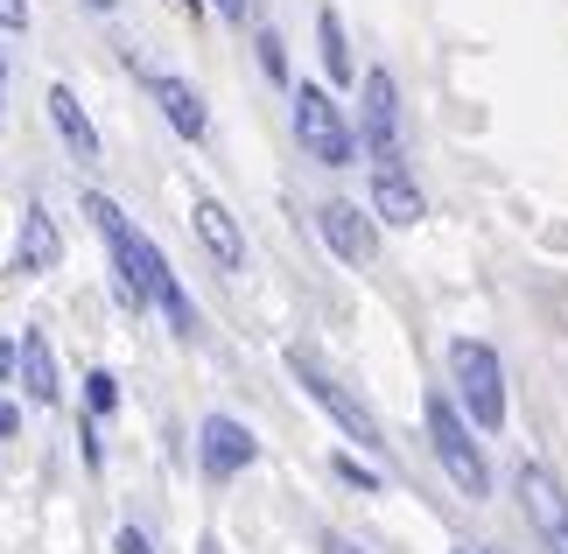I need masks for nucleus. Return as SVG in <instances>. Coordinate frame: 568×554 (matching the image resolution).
I'll list each match as a JSON object with an SVG mask.
<instances>
[{"label":"nucleus","mask_w":568,"mask_h":554,"mask_svg":"<svg viewBox=\"0 0 568 554\" xmlns=\"http://www.w3.org/2000/svg\"><path fill=\"white\" fill-rule=\"evenodd\" d=\"M84 218H92V225L105 232V246H113L120 295L134 302V309H141V302H162V309H169V323H176V338H190V330H196V309H190V295H183V281L169 274V260L155 253V239L126 225L120 204H113V197H99V190L84 197Z\"/></svg>","instance_id":"obj_1"},{"label":"nucleus","mask_w":568,"mask_h":554,"mask_svg":"<svg viewBox=\"0 0 568 554\" xmlns=\"http://www.w3.org/2000/svg\"><path fill=\"white\" fill-rule=\"evenodd\" d=\"M449 380H456V401L477 429H506V365H498L491 344L477 338H456L449 344Z\"/></svg>","instance_id":"obj_2"},{"label":"nucleus","mask_w":568,"mask_h":554,"mask_svg":"<svg viewBox=\"0 0 568 554\" xmlns=\"http://www.w3.org/2000/svg\"><path fill=\"white\" fill-rule=\"evenodd\" d=\"M422 421H428L435 463L456 477V492H464V498H485V492H491V471H485V450H477L470 429H464V414H456V401H449V393H428V401H422Z\"/></svg>","instance_id":"obj_3"},{"label":"nucleus","mask_w":568,"mask_h":554,"mask_svg":"<svg viewBox=\"0 0 568 554\" xmlns=\"http://www.w3.org/2000/svg\"><path fill=\"white\" fill-rule=\"evenodd\" d=\"M288 372H295V380H302V393H310V401H316V407L331 414V421H337L344 435L358 442V450H386V435H379V421H373V407H365V401H358V393L344 386V380H331V372H323V365L310 359V351H288Z\"/></svg>","instance_id":"obj_4"},{"label":"nucleus","mask_w":568,"mask_h":554,"mask_svg":"<svg viewBox=\"0 0 568 554\" xmlns=\"http://www.w3.org/2000/svg\"><path fill=\"white\" fill-rule=\"evenodd\" d=\"M513 492H519V513H527L534 541L548 554H568V492H561V477L548 471V463H519Z\"/></svg>","instance_id":"obj_5"},{"label":"nucleus","mask_w":568,"mask_h":554,"mask_svg":"<svg viewBox=\"0 0 568 554\" xmlns=\"http://www.w3.org/2000/svg\"><path fill=\"white\" fill-rule=\"evenodd\" d=\"M295 134H302V148H310V162H323V169H344L358 154V134L344 127L331 92H316V84H302V92H295Z\"/></svg>","instance_id":"obj_6"},{"label":"nucleus","mask_w":568,"mask_h":554,"mask_svg":"<svg viewBox=\"0 0 568 554\" xmlns=\"http://www.w3.org/2000/svg\"><path fill=\"white\" fill-rule=\"evenodd\" d=\"M365 148L379 169H400V92L386 71H365Z\"/></svg>","instance_id":"obj_7"},{"label":"nucleus","mask_w":568,"mask_h":554,"mask_svg":"<svg viewBox=\"0 0 568 554\" xmlns=\"http://www.w3.org/2000/svg\"><path fill=\"white\" fill-rule=\"evenodd\" d=\"M316 232H323V246H331L337 260H352V268H365L379 246V232H373V218H365L358 204H323L316 211Z\"/></svg>","instance_id":"obj_8"},{"label":"nucleus","mask_w":568,"mask_h":554,"mask_svg":"<svg viewBox=\"0 0 568 554\" xmlns=\"http://www.w3.org/2000/svg\"><path fill=\"white\" fill-rule=\"evenodd\" d=\"M196 442H204V471L211 477H232V471H246V463L260 456V442L246 421H232V414H211L204 429H196Z\"/></svg>","instance_id":"obj_9"},{"label":"nucleus","mask_w":568,"mask_h":554,"mask_svg":"<svg viewBox=\"0 0 568 554\" xmlns=\"http://www.w3.org/2000/svg\"><path fill=\"white\" fill-rule=\"evenodd\" d=\"M190 225H196V239H204V253L217 260V268H246V239H239L232 211L217 204V197H196V204H190Z\"/></svg>","instance_id":"obj_10"},{"label":"nucleus","mask_w":568,"mask_h":554,"mask_svg":"<svg viewBox=\"0 0 568 554\" xmlns=\"http://www.w3.org/2000/svg\"><path fill=\"white\" fill-rule=\"evenodd\" d=\"M373 211L386 218V225H422V218H428V197L414 190L407 169H373Z\"/></svg>","instance_id":"obj_11"},{"label":"nucleus","mask_w":568,"mask_h":554,"mask_svg":"<svg viewBox=\"0 0 568 554\" xmlns=\"http://www.w3.org/2000/svg\"><path fill=\"white\" fill-rule=\"evenodd\" d=\"M57 260H63L57 218L42 211V204H29V218H21V246H14V268H21V274H50Z\"/></svg>","instance_id":"obj_12"},{"label":"nucleus","mask_w":568,"mask_h":554,"mask_svg":"<svg viewBox=\"0 0 568 554\" xmlns=\"http://www.w3.org/2000/svg\"><path fill=\"white\" fill-rule=\"evenodd\" d=\"M50 120H57V134L71 141V154H78V162H99V127L84 120V105H78V92H71V84H50Z\"/></svg>","instance_id":"obj_13"},{"label":"nucleus","mask_w":568,"mask_h":554,"mask_svg":"<svg viewBox=\"0 0 568 554\" xmlns=\"http://www.w3.org/2000/svg\"><path fill=\"white\" fill-rule=\"evenodd\" d=\"M21 393L36 407H57V359H50V338L42 330H21Z\"/></svg>","instance_id":"obj_14"},{"label":"nucleus","mask_w":568,"mask_h":554,"mask_svg":"<svg viewBox=\"0 0 568 554\" xmlns=\"http://www.w3.org/2000/svg\"><path fill=\"white\" fill-rule=\"evenodd\" d=\"M155 99H162V113H169V127H176L183 141H204L211 113H204V99H196L183 78H155Z\"/></svg>","instance_id":"obj_15"},{"label":"nucleus","mask_w":568,"mask_h":554,"mask_svg":"<svg viewBox=\"0 0 568 554\" xmlns=\"http://www.w3.org/2000/svg\"><path fill=\"white\" fill-rule=\"evenodd\" d=\"M316 42H323V71H331V84H352V50H344V21L323 8L316 14Z\"/></svg>","instance_id":"obj_16"},{"label":"nucleus","mask_w":568,"mask_h":554,"mask_svg":"<svg viewBox=\"0 0 568 554\" xmlns=\"http://www.w3.org/2000/svg\"><path fill=\"white\" fill-rule=\"evenodd\" d=\"M84 407H92V414L120 407V380H113V372H92V380H84Z\"/></svg>","instance_id":"obj_17"},{"label":"nucleus","mask_w":568,"mask_h":554,"mask_svg":"<svg viewBox=\"0 0 568 554\" xmlns=\"http://www.w3.org/2000/svg\"><path fill=\"white\" fill-rule=\"evenodd\" d=\"M260 71H267L274 84H288V50H281L274 29H260Z\"/></svg>","instance_id":"obj_18"},{"label":"nucleus","mask_w":568,"mask_h":554,"mask_svg":"<svg viewBox=\"0 0 568 554\" xmlns=\"http://www.w3.org/2000/svg\"><path fill=\"white\" fill-rule=\"evenodd\" d=\"M337 477H344V484H358V492H379V477H373V471H365V463H358V456H337Z\"/></svg>","instance_id":"obj_19"},{"label":"nucleus","mask_w":568,"mask_h":554,"mask_svg":"<svg viewBox=\"0 0 568 554\" xmlns=\"http://www.w3.org/2000/svg\"><path fill=\"white\" fill-rule=\"evenodd\" d=\"M0 29H29V0H0Z\"/></svg>","instance_id":"obj_20"},{"label":"nucleus","mask_w":568,"mask_h":554,"mask_svg":"<svg viewBox=\"0 0 568 554\" xmlns=\"http://www.w3.org/2000/svg\"><path fill=\"white\" fill-rule=\"evenodd\" d=\"M14 372H21V344H0V386H8Z\"/></svg>","instance_id":"obj_21"},{"label":"nucleus","mask_w":568,"mask_h":554,"mask_svg":"<svg viewBox=\"0 0 568 554\" xmlns=\"http://www.w3.org/2000/svg\"><path fill=\"white\" fill-rule=\"evenodd\" d=\"M120 554H155V547H148L141 526H126V534H120Z\"/></svg>","instance_id":"obj_22"},{"label":"nucleus","mask_w":568,"mask_h":554,"mask_svg":"<svg viewBox=\"0 0 568 554\" xmlns=\"http://www.w3.org/2000/svg\"><path fill=\"white\" fill-rule=\"evenodd\" d=\"M323 554H365L358 541H344V534H323Z\"/></svg>","instance_id":"obj_23"},{"label":"nucleus","mask_w":568,"mask_h":554,"mask_svg":"<svg viewBox=\"0 0 568 554\" xmlns=\"http://www.w3.org/2000/svg\"><path fill=\"white\" fill-rule=\"evenodd\" d=\"M14 429H21V414H14L8 401H0V435H14Z\"/></svg>","instance_id":"obj_24"},{"label":"nucleus","mask_w":568,"mask_h":554,"mask_svg":"<svg viewBox=\"0 0 568 554\" xmlns=\"http://www.w3.org/2000/svg\"><path fill=\"white\" fill-rule=\"evenodd\" d=\"M217 14H232V21H239V14H246V0H217Z\"/></svg>","instance_id":"obj_25"},{"label":"nucleus","mask_w":568,"mask_h":554,"mask_svg":"<svg viewBox=\"0 0 568 554\" xmlns=\"http://www.w3.org/2000/svg\"><path fill=\"white\" fill-rule=\"evenodd\" d=\"M176 8H183V14H196V8H204V0H176Z\"/></svg>","instance_id":"obj_26"},{"label":"nucleus","mask_w":568,"mask_h":554,"mask_svg":"<svg viewBox=\"0 0 568 554\" xmlns=\"http://www.w3.org/2000/svg\"><path fill=\"white\" fill-rule=\"evenodd\" d=\"M84 8H99V14H105V8H113V0H84Z\"/></svg>","instance_id":"obj_27"}]
</instances>
